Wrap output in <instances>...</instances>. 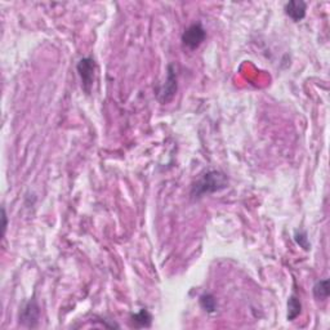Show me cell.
Here are the masks:
<instances>
[{"label":"cell","instance_id":"cell-12","mask_svg":"<svg viewBox=\"0 0 330 330\" xmlns=\"http://www.w3.org/2000/svg\"><path fill=\"white\" fill-rule=\"evenodd\" d=\"M2 219H3V224H2V227H3V235L6 234L7 231V226H8V218H7V214H6V209H2Z\"/></svg>","mask_w":330,"mask_h":330},{"label":"cell","instance_id":"cell-7","mask_svg":"<svg viewBox=\"0 0 330 330\" xmlns=\"http://www.w3.org/2000/svg\"><path fill=\"white\" fill-rule=\"evenodd\" d=\"M329 293H330V289H329V280L327 279L320 280V281H317L316 284L314 285V296L315 298L319 299V301H325V299H327Z\"/></svg>","mask_w":330,"mask_h":330},{"label":"cell","instance_id":"cell-6","mask_svg":"<svg viewBox=\"0 0 330 330\" xmlns=\"http://www.w3.org/2000/svg\"><path fill=\"white\" fill-rule=\"evenodd\" d=\"M307 4L302 0H291L289 3L285 4V13L291 17L294 22L302 21L306 16Z\"/></svg>","mask_w":330,"mask_h":330},{"label":"cell","instance_id":"cell-11","mask_svg":"<svg viewBox=\"0 0 330 330\" xmlns=\"http://www.w3.org/2000/svg\"><path fill=\"white\" fill-rule=\"evenodd\" d=\"M296 241L298 242V244L301 245V246L303 248V249H306V251H308V249H310V242H308V240H307L306 232H299V234L297 232Z\"/></svg>","mask_w":330,"mask_h":330},{"label":"cell","instance_id":"cell-8","mask_svg":"<svg viewBox=\"0 0 330 330\" xmlns=\"http://www.w3.org/2000/svg\"><path fill=\"white\" fill-rule=\"evenodd\" d=\"M152 316L147 310H141L138 314L132 316V322L136 327H149L151 325Z\"/></svg>","mask_w":330,"mask_h":330},{"label":"cell","instance_id":"cell-10","mask_svg":"<svg viewBox=\"0 0 330 330\" xmlns=\"http://www.w3.org/2000/svg\"><path fill=\"white\" fill-rule=\"evenodd\" d=\"M200 306L208 312H214L217 310V301L212 294H204L200 297Z\"/></svg>","mask_w":330,"mask_h":330},{"label":"cell","instance_id":"cell-5","mask_svg":"<svg viewBox=\"0 0 330 330\" xmlns=\"http://www.w3.org/2000/svg\"><path fill=\"white\" fill-rule=\"evenodd\" d=\"M40 316V310L39 306H37L36 301L35 299H31V301L27 302L21 310V314H19V321L24 325L30 327L36 326L37 321H39Z\"/></svg>","mask_w":330,"mask_h":330},{"label":"cell","instance_id":"cell-2","mask_svg":"<svg viewBox=\"0 0 330 330\" xmlns=\"http://www.w3.org/2000/svg\"><path fill=\"white\" fill-rule=\"evenodd\" d=\"M77 71H79L80 79H81L82 88L87 93L91 92L92 86L94 80V71H96V62L91 57L81 58L77 64Z\"/></svg>","mask_w":330,"mask_h":330},{"label":"cell","instance_id":"cell-4","mask_svg":"<svg viewBox=\"0 0 330 330\" xmlns=\"http://www.w3.org/2000/svg\"><path fill=\"white\" fill-rule=\"evenodd\" d=\"M177 92V76L176 71H174V65H169L168 66V76H167V81L164 86L160 88L159 93H157V98L161 104H168L173 99Z\"/></svg>","mask_w":330,"mask_h":330},{"label":"cell","instance_id":"cell-1","mask_svg":"<svg viewBox=\"0 0 330 330\" xmlns=\"http://www.w3.org/2000/svg\"><path fill=\"white\" fill-rule=\"evenodd\" d=\"M227 184H229V178L224 173L219 171L207 172L197 179L196 183H194L191 195L194 199H199L204 195L213 194V192L226 189Z\"/></svg>","mask_w":330,"mask_h":330},{"label":"cell","instance_id":"cell-9","mask_svg":"<svg viewBox=\"0 0 330 330\" xmlns=\"http://www.w3.org/2000/svg\"><path fill=\"white\" fill-rule=\"evenodd\" d=\"M302 304L296 296H292L287 301V320L293 321L301 315Z\"/></svg>","mask_w":330,"mask_h":330},{"label":"cell","instance_id":"cell-3","mask_svg":"<svg viewBox=\"0 0 330 330\" xmlns=\"http://www.w3.org/2000/svg\"><path fill=\"white\" fill-rule=\"evenodd\" d=\"M207 37V31L201 24H194L184 30L182 35V42L190 49H196L201 46V43Z\"/></svg>","mask_w":330,"mask_h":330}]
</instances>
